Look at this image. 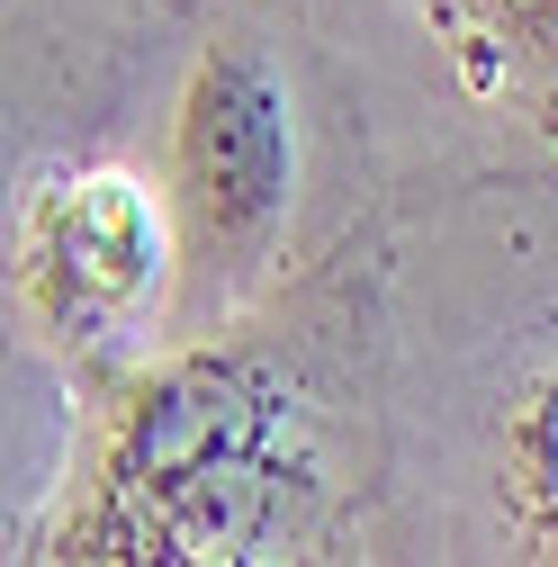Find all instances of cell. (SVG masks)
I'll return each instance as SVG.
<instances>
[{
  "instance_id": "obj_1",
  "label": "cell",
  "mask_w": 558,
  "mask_h": 567,
  "mask_svg": "<svg viewBox=\"0 0 558 567\" xmlns=\"http://www.w3.org/2000/svg\"><path fill=\"white\" fill-rule=\"evenodd\" d=\"M316 442L298 351L261 333H180L135 361L63 468V505L28 567H207L279 549Z\"/></svg>"
},
{
  "instance_id": "obj_2",
  "label": "cell",
  "mask_w": 558,
  "mask_h": 567,
  "mask_svg": "<svg viewBox=\"0 0 558 567\" xmlns=\"http://www.w3.org/2000/svg\"><path fill=\"white\" fill-rule=\"evenodd\" d=\"M10 316L63 379H126L172 298V207L126 163H54L10 217Z\"/></svg>"
},
{
  "instance_id": "obj_3",
  "label": "cell",
  "mask_w": 558,
  "mask_h": 567,
  "mask_svg": "<svg viewBox=\"0 0 558 567\" xmlns=\"http://www.w3.org/2000/svg\"><path fill=\"white\" fill-rule=\"evenodd\" d=\"M154 189L172 207V289H235L279 252L298 207V117L252 45H207L189 63L172 172Z\"/></svg>"
},
{
  "instance_id": "obj_4",
  "label": "cell",
  "mask_w": 558,
  "mask_h": 567,
  "mask_svg": "<svg viewBox=\"0 0 558 567\" xmlns=\"http://www.w3.org/2000/svg\"><path fill=\"white\" fill-rule=\"evenodd\" d=\"M496 10L523 19V28H549V19H558V0H496Z\"/></svg>"
},
{
  "instance_id": "obj_5",
  "label": "cell",
  "mask_w": 558,
  "mask_h": 567,
  "mask_svg": "<svg viewBox=\"0 0 558 567\" xmlns=\"http://www.w3.org/2000/svg\"><path fill=\"white\" fill-rule=\"evenodd\" d=\"M207 567H298L289 549H235V558H207Z\"/></svg>"
}]
</instances>
